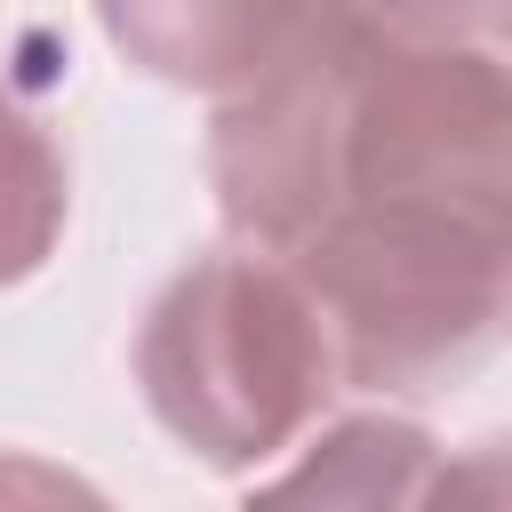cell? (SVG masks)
<instances>
[{"label":"cell","instance_id":"3","mask_svg":"<svg viewBox=\"0 0 512 512\" xmlns=\"http://www.w3.org/2000/svg\"><path fill=\"white\" fill-rule=\"evenodd\" d=\"M112 48L168 88L232 96L288 56L312 0H96Z\"/></svg>","mask_w":512,"mask_h":512},{"label":"cell","instance_id":"4","mask_svg":"<svg viewBox=\"0 0 512 512\" xmlns=\"http://www.w3.org/2000/svg\"><path fill=\"white\" fill-rule=\"evenodd\" d=\"M440 488L432 440L416 424H384V416H352L328 440H312V456L272 480V496H320V504H424Z\"/></svg>","mask_w":512,"mask_h":512},{"label":"cell","instance_id":"6","mask_svg":"<svg viewBox=\"0 0 512 512\" xmlns=\"http://www.w3.org/2000/svg\"><path fill=\"white\" fill-rule=\"evenodd\" d=\"M320 24L424 48H504V0H312Z\"/></svg>","mask_w":512,"mask_h":512},{"label":"cell","instance_id":"2","mask_svg":"<svg viewBox=\"0 0 512 512\" xmlns=\"http://www.w3.org/2000/svg\"><path fill=\"white\" fill-rule=\"evenodd\" d=\"M136 384L208 472H264L344 392L328 328L272 248L184 264L136 328Z\"/></svg>","mask_w":512,"mask_h":512},{"label":"cell","instance_id":"1","mask_svg":"<svg viewBox=\"0 0 512 512\" xmlns=\"http://www.w3.org/2000/svg\"><path fill=\"white\" fill-rule=\"evenodd\" d=\"M336 352V384L440 392L472 376L512 304V216L440 200H336L272 248Z\"/></svg>","mask_w":512,"mask_h":512},{"label":"cell","instance_id":"5","mask_svg":"<svg viewBox=\"0 0 512 512\" xmlns=\"http://www.w3.org/2000/svg\"><path fill=\"white\" fill-rule=\"evenodd\" d=\"M64 208H72V176H64L56 136L16 96H0V288L32 280L48 264Z\"/></svg>","mask_w":512,"mask_h":512}]
</instances>
